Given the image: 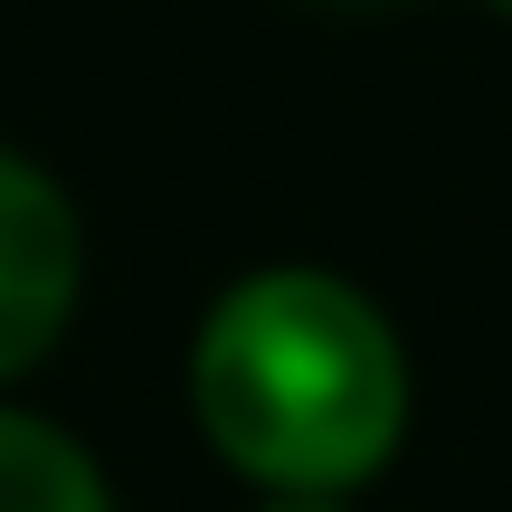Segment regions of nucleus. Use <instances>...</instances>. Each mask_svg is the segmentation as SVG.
Wrapping results in <instances>:
<instances>
[{"label":"nucleus","instance_id":"obj_5","mask_svg":"<svg viewBox=\"0 0 512 512\" xmlns=\"http://www.w3.org/2000/svg\"><path fill=\"white\" fill-rule=\"evenodd\" d=\"M332 10H389V0H332Z\"/></svg>","mask_w":512,"mask_h":512},{"label":"nucleus","instance_id":"obj_3","mask_svg":"<svg viewBox=\"0 0 512 512\" xmlns=\"http://www.w3.org/2000/svg\"><path fill=\"white\" fill-rule=\"evenodd\" d=\"M0 512H124L114 475L76 427H57L48 408L0 399Z\"/></svg>","mask_w":512,"mask_h":512},{"label":"nucleus","instance_id":"obj_1","mask_svg":"<svg viewBox=\"0 0 512 512\" xmlns=\"http://www.w3.org/2000/svg\"><path fill=\"white\" fill-rule=\"evenodd\" d=\"M190 418L209 456L256 494L351 503L408 446V342L332 266H247L190 323Z\"/></svg>","mask_w":512,"mask_h":512},{"label":"nucleus","instance_id":"obj_2","mask_svg":"<svg viewBox=\"0 0 512 512\" xmlns=\"http://www.w3.org/2000/svg\"><path fill=\"white\" fill-rule=\"evenodd\" d=\"M86 304V209L38 152L0 143V399L57 361Z\"/></svg>","mask_w":512,"mask_h":512},{"label":"nucleus","instance_id":"obj_4","mask_svg":"<svg viewBox=\"0 0 512 512\" xmlns=\"http://www.w3.org/2000/svg\"><path fill=\"white\" fill-rule=\"evenodd\" d=\"M256 512H351V503H332V494H256Z\"/></svg>","mask_w":512,"mask_h":512},{"label":"nucleus","instance_id":"obj_6","mask_svg":"<svg viewBox=\"0 0 512 512\" xmlns=\"http://www.w3.org/2000/svg\"><path fill=\"white\" fill-rule=\"evenodd\" d=\"M484 10H494V19H512V0H484Z\"/></svg>","mask_w":512,"mask_h":512}]
</instances>
